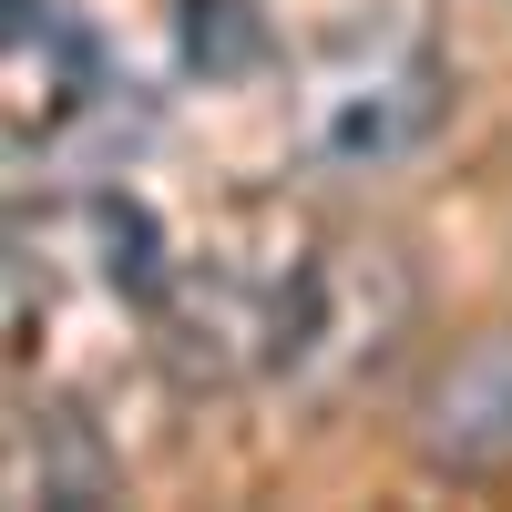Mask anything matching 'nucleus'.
<instances>
[{
	"instance_id": "1",
	"label": "nucleus",
	"mask_w": 512,
	"mask_h": 512,
	"mask_svg": "<svg viewBox=\"0 0 512 512\" xmlns=\"http://www.w3.org/2000/svg\"><path fill=\"white\" fill-rule=\"evenodd\" d=\"M420 451L451 461V472L512 461V328H482L472 349L431 379V400H420Z\"/></svg>"
},
{
	"instance_id": "4",
	"label": "nucleus",
	"mask_w": 512,
	"mask_h": 512,
	"mask_svg": "<svg viewBox=\"0 0 512 512\" xmlns=\"http://www.w3.org/2000/svg\"><path fill=\"white\" fill-rule=\"evenodd\" d=\"M185 62H246V31H236V0H185Z\"/></svg>"
},
{
	"instance_id": "3",
	"label": "nucleus",
	"mask_w": 512,
	"mask_h": 512,
	"mask_svg": "<svg viewBox=\"0 0 512 512\" xmlns=\"http://www.w3.org/2000/svg\"><path fill=\"white\" fill-rule=\"evenodd\" d=\"M93 226H103V267H113V287H134V297H154L164 287V256H154V226H144V205L134 195H103L93 205Z\"/></svg>"
},
{
	"instance_id": "2",
	"label": "nucleus",
	"mask_w": 512,
	"mask_h": 512,
	"mask_svg": "<svg viewBox=\"0 0 512 512\" xmlns=\"http://www.w3.org/2000/svg\"><path fill=\"white\" fill-rule=\"evenodd\" d=\"M420 123H431V82H420V72H379V82H349V93L328 103L318 144L338 164H390V154L420 144Z\"/></svg>"
}]
</instances>
